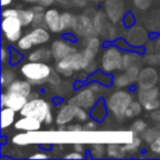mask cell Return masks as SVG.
I'll use <instances>...</instances> for the list:
<instances>
[{"mask_svg": "<svg viewBox=\"0 0 160 160\" xmlns=\"http://www.w3.org/2000/svg\"><path fill=\"white\" fill-rule=\"evenodd\" d=\"M21 72L32 85H42L47 82L52 68L46 62H29L22 66Z\"/></svg>", "mask_w": 160, "mask_h": 160, "instance_id": "obj_1", "label": "cell"}, {"mask_svg": "<svg viewBox=\"0 0 160 160\" xmlns=\"http://www.w3.org/2000/svg\"><path fill=\"white\" fill-rule=\"evenodd\" d=\"M133 102V97L125 90L114 91L107 100V108L115 118H122L129 104Z\"/></svg>", "mask_w": 160, "mask_h": 160, "instance_id": "obj_2", "label": "cell"}, {"mask_svg": "<svg viewBox=\"0 0 160 160\" xmlns=\"http://www.w3.org/2000/svg\"><path fill=\"white\" fill-rule=\"evenodd\" d=\"M56 70L64 77H70L75 71L83 70V55L82 52H76L67 57L57 60Z\"/></svg>", "mask_w": 160, "mask_h": 160, "instance_id": "obj_3", "label": "cell"}, {"mask_svg": "<svg viewBox=\"0 0 160 160\" xmlns=\"http://www.w3.org/2000/svg\"><path fill=\"white\" fill-rule=\"evenodd\" d=\"M22 116H32L41 122H45V118L51 113V105L47 101L36 98L28 101L27 104L20 111Z\"/></svg>", "mask_w": 160, "mask_h": 160, "instance_id": "obj_4", "label": "cell"}, {"mask_svg": "<svg viewBox=\"0 0 160 160\" xmlns=\"http://www.w3.org/2000/svg\"><path fill=\"white\" fill-rule=\"evenodd\" d=\"M51 38L48 31L44 28H38L33 29L29 34L22 36L18 41V47L22 51L30 49L33 45H40L47 43Z\"/></svg>", "mask_w": 160, "mask_h": 160, "instance_id": "obj_5", "label": "cell"}, {"mask_svg": "<svg viewBox=\"0 0 160 160\" xmlns=\"http://www.w3.org/2000/svg\"><path fill=\"white\" fill-rule=\"evenodd\" d=\"M123 55L118 48L111 46L104 51L101 58V68L105 72H112L118 69H122Z\"/></svg>", "mask_w": 160, "mask_h": 160, "instance_id": "obj_6", "label": "cell"}, {"mask_svg": "<svg viewBox=\"0 0 160 160\" xmlns=\"http://www.w3.org/2000/svg\"><path fill=\"white\" fill-rule=\"evenodd\" d=\"M72 32L79 38H89L92 35H97L94 31L93 18L88 14L83 13L80 16H76V20L71 28Z\"/></svg>", "mask_w": 160, "mask_h": 160, "instance_id": "obj_7", "label": "cell"}, {"mask_svg": "<svg viewBox=\"0 0 160 160\" xmlns=\"http://www.w3.org/2000/svg\"><path fill=\"white\" fill-rule=\"evenodd\" d=\"M22 23L20 22L18 18L16 17H7L3 18L2 23H1V28H2V32L5 34L6 38L9 42H18L21 38V34H22Z\"/></svg>", "mask_w": 160, "mask_h": 160, "instance_id": "obj_8", "label": "cell"}, {"mask_svg": "<svg viewBox=\"0 0 160 160\" xmlns=\"http://www.w3.org/2000/svg\"><path fill=\"white\" fill-rule=\"evenodd\" d=\"M68 103H71L73 105H77L79 108H83L86 110H90L94 107L97 103V96L96 92L90 87L81 89L73 98L69 100Z\"/></svg>", "mask_w": 160, "mask_h": 160, "instance_id": "obj_9", "label": "cell"}, {"mask_svg": "<svg viewBox=\"0 0 160 160\" xmlns=\"http://www.w3.org/2000/svg\"><path fill=\"white\" fill-rule=\"evenodd\" d=\"M105 13L108 18L115 24L120 22L125 13L124 0H105L104 2Z\"/></svg>", "mask_w": 160, "mask_h": 160, "instance_id": "obj_10", "label": "cell"}, {"mask_svg": "<svg viewBox=\"0 0 160 160\" xmlns=\"http://www.w3.org/2000/svg\"><path fill=\"white\" fill-rule=\"evenodd\" d=\"M159 81L158 71L153 67H146L142 69L137 79V86L139 89H149L156 87Z\"/></svg>", "mask_w": 160, "mask_h": 160, "instance_id": "obj_11", "label": "cell"}, {"mask_svg": "<svg viewBox=\"0 0 160 160\" xmlns=\"http://www.w3.org/2000/svg\"><path fill=\"white\" fill-rule=\"evenodd\" d=\"M147 38H148V33L146 29L140 25H134L129 28L128 31L126 32V41L129 45L134 47L142 46L147 42Z\"/></svg>", "mask_w": 160, "mask_h": 160, "instance_id": "obj_12", "label": "cell"}, {"mask_svg": "<svg viewBox=\"0 0 160 160\" xmlns=\"http://www.w3.org/2000/svg\"><path fill=\"white\" fill-rule=\"evenodd\" d=\"M51 49L52 54H53V58L56 60H60L62 58L67 57L68 55H70V54L78 52L73 45H71L70 43L66 42L64 40H57L53 42Z\"/></svg>", "mask_w": 160, "mask_h": 160, "instance_id": "obj_13", "label": "cell"}, {"mask_svg": "<svg viewBox=\"0 0 160 160\" xmlns=\"http://www.w3.org/2000/svg\"><path fill=\"white\" fill-rule=\"evenodd\" d=\"M34 12L33 10H21V9H8L2 12L3 18L7 17H16L20 20L23 27L32 24V21L34 19Z\"/></svg>", "mask_w": 160, "mask_h": 160, "instance_id": "obj_14", "label": "cell"}, {"mask_svg": "<svg viewBox=\"0 0 160 160\" xmlns=\"http://www.w3.org/2000/svg\"><path fill=\"white\" fill-rule=\"evenodd\" d=\"M77 110H78L77 105H73L71 103H68V104L60 108V110L57 113V116H56V124L66 125L68 123H70L73 118H76Z\"/></svg>", "mask_w": 160, "mask_h": 160, "instance_id": "obj_15", "label": "cell"}, {"mask_svg": "<svg viewBox=\"0 0 160 160\" xmlns=\"http://www.w3.org/2000/svg\"><path fill=\"white\" fill-rule=\"evenodd\" d=\"M45 20L47 23V28L53 33H59L64 31L62 23V14L56 9H49L45 12Z\"/></svg>", "mask_w": 160, "mask_h": 160, "instance_id": "obj_16", "label": "cell"}, {"mask_svg": "<svg viewBox=\"0 0 160 160\" xmlns=\"http://www.w3.org/2000/svg\"><path fill=\"white\" fill-rule=\"evenodd\" d=\"M29 101L28 97L14 92H6V103L5 107L10 108L16 112H20Z\"/></svg>", "mask_w": 160, "mask_h": 160, "instance_id": "obj_17", "label": "cell"}, {"mask_svg": "<svg viewBox=\"0 0 160 160\" xmlns=\"http://www.w3.org/2000/svg\"><path fill=\"white\" fill-rule=\"evenodd\" d=\"M41 121L32 116H23L20 120H18L14 124L17 129L24 132H35L41 128Z\"/></svg>", "mask_w": 160, "mask_h": 160, "instance_id": "obj_18", "label": "cell"}, {"mask_svg": "<svg viewBox=\"0 0 160 160\" xmlns=\"http://www.w3.org/2000/svg\"><path fill=\"white\" fill-rule=\"evenodd\" d=\"M7 92H14L29 98V96L32 93V83L30 81L14 80L9 87H7Z\"/></svg>", "mask_w": 160, "mask_h": 160, "instance_id": "obj_19", "label": "cell"}, {"mask_svg": "<svg viewBox=\"0 0 160 160\" xmlns=\"http://www.w3.org/2000/svg\"><path fill=\"white\" fill-rule=\"evenodd\" d=\"M160 91L157 87L149 88V89H139L137 92V99L142 105L147 102H150L156 99H159Z\"/></svg>", "mask_w": 160, "mask_h": 160, "instance_id": "obj_20", "label": "cell"}, {"mask_svg": "<svg viewBox=\"0 0 160 160\" xmlns=\"http://www.w3.org/2000/svg\"><path fill=\"white\" fill-rule=\"evenodd\" d=\"M53 57L52 54V49L47 48V47H40V48L35 49L29 55L30 62H48Z\"/></svg>", "mask_w": 160, "mask_h": 160, "instance_id": "obj_21", "label": "cell"}, {"mask_svg": "<svg viewBox=\"0 0 160 160\" xmlns=\"http://www.w3.org/2000/svg\"><path fill=\"white\" fill-rule=\"evenodd\" d=\"M142 57L140 55L136 53H125L123 54V59H122V69L126 70L127 68H131L134 66H138L139 67L142 65Z\"/></svg>", "mask_w": 160, "mask_h": 160, "instance_id": "obj_22", "label": "cell"}, {"mask_svg": "<svg viewBox=\"0 0 160 160\" xmlns=\"http://www.w3.org/2000/svg\"><path fill=\"white\" fill-rule=\"evenodd\" d=\"M114 23L110 20L109 18L103 22L102 27H101L100 33L99 35H101L102 38H107V40H113L114 38L116 36V30L114 28Z\"/></svg>", "mask_w": 160, "mask_h": 160, "instance_id": "obj_23", "label": "cell"}, {"mask_svg": "<svg viewBox=\"0 0 160 160\" xmlns=\"http://www.w3.org/2000/svg\"><path fill=\"white\" fill-rule=\"evenodd\" d=\"M16 118V111L5 107L1 110V128H7L13 124Z\"/></svg>", "mask_w": 160, "mask_h": 160, "instance_id": "obj_24", "label": "cell"}, {"mask_svg": "<svg viewBox=\"0 0 160 160\" xmlns=\"http://www.w3.org/2000/svg\"><path fill=\"white\" fill-rule=\"evenodd\" d=\"M107 155L110 158H122L125 156V151L123 149V145L118 142L109 144L107 147Z\"/></svg>", "mask_w": 160, "mask_h": 160, "instance_id": "obj_25", "label": "cell"}, {"mask_svg": "<svg viewBox=\"0 0 160 160\" xmlns=\"http://www.w3.org/2000/svg\"><path fill=\"white\" fill-rule=\"evenodd\" d=\"M160 135V129L158 127H148L142 133V137L148 144H151Z\"/></svg>", "mask_w": 160, "mask_h": 160, "instance_id": "obj_26", "label": "cell"}, {"mask_svg": "<svg viewBox=\"0 0 160 160\" xmlns=\"http://www.w3.org/2000/svg\"><path fill=\"white\" fill-rule=\"evenodd\" d=\"M85 46L87 47V48L91 49L93 53L98 54L101 47V41L99 40V38L97 35L89 36V38H85Z\"/></svg>", "mask_w": 160, "mask_h": 160, "instance_id": "obj_27", "label": "cell"}, {"mask_svg": "<svg viewBox=\"0 0 160 160\" xmlns=\"http://www.w3.org/2000/svg\"><path fill=\"white\" fill-rule=\"evenodd\" d=\"M142 103L139 102V101H133V102L129 104L128 109L126 110V112H125V116H126L127 118H135V116L139 115L140 113H142Z\"/></svg>", "mask_w": 160, "mask_h": 160, "instance_id": "obj_28", "label": "cell"}, {"mask_svg": "<svg viewBox=\"0 0 160 160\" xmlns=\"http://www.w3.org/2000/svg\"><path fill=\"white\" fill-rule=\"evenodd\" d=\"M14 81V72L13 70L7 68L3 69L1 72V86L2 87H9Z\"/></svg>", "mask_w": 160, "mask_h": 160, "instance_id": "obj_29", "label": "cell"}, {"mask_svg": "<svg viewBox=\"0 0 160 160\" xmlns=\"http://www.w3.org/2000/svg\"><path fill=\"white\" fill-rule=\"evenodd\" d=\"M131 85H132V81L129 80V78L127 77V75L125 72L118 75L115 77V79H114V86L118 89H123V88H126Z\"/></svg>", "mask_w": 160, "mask_h": 160, "instance_id": "obj_30", "label": "cell"}, {"mask_svg": "<svg viewBox=\"0 0 160 160\" xmlns=\"http://www.w3.org/2000/svg\"><path fill=\"white\" fill-rule=\"evenodd\" d=\"M147 24L150 29L158 30L160 28V10H155L147 19Z\"/></svg>", "mask_w": 160, "mask_h": 160, "instance_id": "obj_31", "label": "cell"}, {"mask_svg": "<svg viewBox=\"0 0 160 160\" xmlns=\"http://www.w3.org/2000/svg\"><path fill=\"white\" fill-rule=\"evenodd\" d=\"M142 144V140L139 137H137V135H134L133 139L131 142H127L125 145H123V149H124L125 153L126 152H135L138 149V147Z\"/></svg>", "mask_w": 160, "mask_h": 160, "instance_id": "obj_32", "label": "cell"}, {"mask_svg": "<svg viewBox=\"0 0 160 160\" xmlns=\"http://www.w3.org/2000/svg\"><path fill=\"white\" fill-rule=\"evenodd\" d=\"M32 28L33 29H38V28H44V29H48L47 28V23L45 20V13L44 12H38V13L34 14V19L32 21Z\"/></svg>", "mask_w": 160, "mask_h": 160, "instance_id": "obj_33", "label": "cell"}, {"mask_svg": "<svg viewBox=\"0 0 160 160\" xmlns=\"http://www.w3.org/2000/svg\"><path fill=\"white\" fill-rule=\"evenodd\" d=\"M76 17L73 14L69 13V12H64L62 13V28H64V31L68 29H71L75 23Z\"/></svg>", "mask_w": 160, "mask_h": 160, "instance_id": "obj_34", "label": "cell"}, {"mask_svg": "<svg viewBox=\"0 0 160 160\" xmlns=\"http://www.w3.org/2000/svg\"><path fill=\"white\" fill-rule=\"evenodd\" d=\"M147 128V124L142 120H137L132 124L131 126V132L134 135H138V134H142L145 129Z\"/></svg>", "mask_w": 160, "mask_h": 160, "instance_id": "obj_35", "label": "cell"}, {"mask_svg": "<svg viewBox=\"0 0 160 160\" xmlns=\"http://www.w3.org/2000/svg\"><path fill=\"white\" fill-rule=\"evenodd\" d=\"M144 62L148 65H152V66H157L160 65V54L159 53H148L144 57Z\"/></svg>", "mask_w": 160, "mask_h": 160, "instance_id": "obj_36", "label": "cell"}, {"mask_svg": "<svg viewBox=\"0 0 160 160\" xmlns=\"http://www.w3.org/2000/svg\"><path fill=\"white\" fill-rule=\"evenodd\" d=\"M91 155L93 158H103L105 155V147L103 144H94L91 149Z\"/></svg>", "mask_w": 160, "mask_h": 160, "instance_id": "obj_37", "label": "cell"}, {"mask_svg": "<svg viewBox=\"0 0 160 160\" xmlns=\"http://www.w3.org/2000/svg\"><path fill=\"white\" fill-rule=\"evenodd\" d=\"M139 72H140V70H139V67H138V66L131 67V68H127L126 70H125V73H126L127 77L129 78V80L132 81V83L137 82Z\"/></svg>", "mask_w": 160, "mask_h": 160, "instance_id": "obj_38", "label": "cell"}, {"mask_svg": "<svg viewBox=\"0 0 160 160\" xmlns=\"http://www.w3.org/2000/svg\"><path fill=\"white\" fill-rule=\"evenodd\" d=\"M153 0H133V3L137 9L145 11V10L149 9L151 5H152Z\"/></svg>", "mask_w": 160, "mask_h": 160, "instance_id": "obj_39", "label": "cell"}, {"mask_svg": "<svg viewBox=\"0 0 160 160\" xmlns=\"http://www.w3.org/2000/svg\"><path fill=\"white\" fill-rule=\"evenodd\" d=\"M59 75H60V73L58 72L57 70H56V71L52 70L51 75H49L48 79H47V82H49V85H52L53 87L58 86L60 82H62V80H60V78H59Z\"/></svg>", "mask_w": 160, "mask_h": 160, "instance_id": "obj_40", "label": "cell"}, {"mask_svg": "<svg viewBox=\"0 0 160 160\" xmlns=\"http://www.w3.org/2000/svg\"><path fill=\"white\" fill-rule=\"evenodd\" d=\"M13 142L16 145H27L30 142L29 134H19L13 137Z\"/></svg>", "mask_w": 160, "mask_h": 160, "instance_id": "obj_41", "label": "cell"}, {"mask_svg": "<svg viewBox=\"0 0 160 160\" xmlns=\"http://www.w3.org/2000/svg\"><path fill=\"white\" fill-rule=\"evenodd\" d=\"M142 107H144V109L146 110V111L152 112L160 108V100L159 99H156V100H152V101H150V102H147L146 104H144Z\"/></svg>", "mask_w": 160, "mask_h": 160, "instance_id": "obj_42", "label": "cell"}, {"mask_svg": "<svg viewBox=\"0 0 160 160\" xmlns=\"http://www.w3.org/2000/svg\"><path fill=\"white\" fill-rule=\"evenodd\" d=\"M76 118H77L79 122H86V121L88 120V113H87V111H86V109L78 107L77 114H76Z\"/></svg>", "mask_w": 160, "mask_h": 160, "instance_id": "obj_43", "label": "cell"}, {"mask_svg": "<svg viewBox=\"0 0 160 160\" xmlns=\"http://www.w3.org/2000/svg\"><path fill=\"white\" fill-rule=\"evenodd\" d=\"M25 2L29 3H35V5H41L44 6V7H48V6L53 5L56 0H23Z\"/></svg>", "mask_w": 160, "mask_h": 160, "instance_id": "obj_44", "label": "cell"}, {"mask_svg": "<svg viewBox=\"0 0 160 160\" xmlns=\"http://www.w3.org/2000/svg\"><path fill=\"white\" fill-rule=\"evenodd\" d=\"M150 149L153 153L160 155V135L150 144Z\"/></svg>", "mask_w": 160, "mask_h": 160, "instance_id": "obj_45", "label": "cell"}, {"mask_svg": "<svg viewBox=\"0 0 160 160\" xmlns=\"http://www.w3.org/2000/svg\"><path fill=\"white\" fill-rule=\"evenodd\" d=\"M66 159H83V156L81 155V152H78V151H73L71 153L65 156Z\"/></svg>", "mask_w": 160, "mask_h": 160, "instance_id": "obj_46", "label": "cell"}, {"mask_svg": "<svg viewBox=\"0 0 160 160\" xmlns=\"http://www.w3.org/2000/svg\"><path fill=\"white\" fill-rule=\"evenodd\" d=\"M98 127V124H97L96 122H93V121H90V122H88L87 124L85 125V127H83V129L85 131H94V129Z\"/></svg>", "mask_w": 160, "mask_h": 160, "instance_id": "obj_47", "label": "cell"}, {"mask_svg": "<svg viewBox=\"0 0 160 160\" xmlns=\"http://www.w3.org/2000/svg\"><path fill=\"white\" fill-rule=\"evenodd\" d=\"M83 129V127L79 124H72L67 126V131L69 132H81Z\"/></svg>", "mask_w": 160, "mask_h": 160, "instance_id": "obj_48", "label": "cell"}, {"mask_svg": "<svg viewBox=\"0 0 160 160\" xmlns=\"http://www.w3.org/2000/svg\"><path fill=\"white\" fill-rule=\"evenodd\" d=\"M90 88H91L92 90H93L96 93H101V92L103 91V89H102V87H101L100 85H99L98 82H93V83H91V85L89 86Z\"/></svg>", "mask_w": 160, "mask_h": 160, "instance_id": "obj_49", "label": "cell"}, {"mask_svg": "<svg viewBox=\"0 0 160 160\" xmlns=\"http://www.w3.org/2000/svg\"><path fill=\"white\" fill-rule=\"evenodd\" d=\"M70 1L76 7H85V6L87 5L88 0H70Z\"/></svg>", "mask_w": 160, "mask_h": 160, "instance_id": "obj_50", "label": "cell"}, {"mask_svg": "<svg viewBox=\"0 0 160 160\" xmlns=\"http://www.w3.org/2000/svg\"><path fill=\"white\" fill-rule=\"evenodd\" d=\"M150 116L153 121H156V122H160V110L157 109V110H155V111H152L151 112Z\"/></svg>", "mask_w": 160, "mask_h": 160, "instance_id": "obj_51", "label": "cell"}, {"mask_svg": "<svg viewBox=\"0 0 160 160\" xmlns=\"http://www.w3.org/2000/svg\"><path fill=\"white\" fill-rule=\"evenodd\" d=\"M8 56H9V53H8V51L5 48V47H2V48H1V55H0V57H1V62H5Z\"/></svg>", "mask_w": 160, "mask_h": 160, "instance_id": "obj_52", "label": "cell"}, {"mask_svg": "<svg viewBox=\"0 0 160 160\" xmlns=\"http://www.w3.org/2000/svg\"><path fill=\"white\" fill-rule=\"evenodd\" d=\"M30 158H32V159H46L47 155L42 153V152H38V153H35V155H32Z\"/></svg>", "mask_w": 160, "mask_h": 160, "instance_id": "obj_53", "label": "cell"}, {"mask_svg": "<svg viewBox=\"0 0 160 160\" xmlns=\"http://www.w3.org/2000/svg\"><path fill=\"white\" fill-rule=\"evenodd\" d=\"M73 149H75V151H78V152H83V149H85V147H83L82 144H75L73 145Z\"/></svg>", "mask_w": 160, "mask_h": 160, "instance_id": "obj_54", "label": "cell"}, {"mask_svg": "<svg viewBox=\"0 0 160 160\" xmlns=\"http://www.w3.org/2000/svg\"><path fill=\"white\" fill-rule=\"evenodd\" d=\"M32 10H33L34 13H38V12H44V6L35 5V7H34Z\"/></svg>", "mask_w": 160, "mask_h": 160, "instance_id": "obj_55", "label": "cell"}, {"mask_svg": "<svg viewBox=\"0 0 160 160\" xmlns=\"http://www.w3.org/2000/svg\"><path fill=\"white\" fill-rule=\"evenodd\" d=\"M153 51H155L156 53L160 54V38H158L155 42V44H153Z\"/></svg>", "mask_w": 160, "mask_h": 160, "instance_id": "obj_56", "label": "cell"}, {"mask_svg": "<svg viewBox=\"0 0 160 160\" xmlns=\"http://www.w3.org/2000/svg\"><path fill=\"white\" fill-rule=\"evenodd\" d=\"M52 122H53V115H52V113H49L48 115H47V118H45V122L46 124H52Z\"/></svg>", "mask_w": 160, "mask_h": 160, "instance_id": "obj_57", "label": "cell"}, {"mask_svg": "<svg viewBox=\"0 0 160 160\" xmlns=\"http://www.w3.org/2000/svg\"><path fill=\"white\" fill-rule=\"evenodd\" d=\"M12 2V0H1V6H3V7H6V6L10 5V3Z\"/></svg>", "mask_w": 160, "mask_h": 160, "instance_id": "obj_58", "label": "cell"}, {"mask_svg": "<svg viewBox=\"0 0 160 160\" xmlns=\"http://www.w3.org/2000/svg\"><path fill=\"white\" fill-rule=\"evenodd\" d=\"M5 103H6V93L1 94V107L5 108Z\"/></svg>", "mask_w": 160, "mask_h": 160, "instance_id": "obj_59", "label": "cell"}, {"mask_svg": "<svg viewBox=\"0 0 160 160\" xmlns=\"http://www.w3.org/2000/svg\"><path fill=\"white\" fill-rule=\"evenodd\" d=\"M58 131L59 132H64V131H67V127L65 125H58Z\"/></svg>", "mask_w": 160, "mask_h": 160, "instance_id": "obj_60", "label": "cell"}, {"mask_svg": "<svg viewBox=\"0 0 160 160\" xmlns=\"http://www.w3.org/2000/svg\"><path fill=\"white\" fill-rule=\"evenodd\" d=\"M88 1H92V2L98 3V2H101V1H103V0H88Z\"/></svg>", "mask_w": 160, "mask_h": 160, "instance_id": "obj_61", "label": "cell"}, {"mask_svg": "<svg viewBox=\"0 0 160 160\" xmlns=\"http://www.w3.org/2000/svg\"><path fill=\"white\" fill-rule=\"evenodd\" d=\"M159 83H160V72H159Z\"/></svg>", "mask_w": 160, "mask_h": 160, "instance_id": "obj_62", "label": "cell"}]
</instances>
